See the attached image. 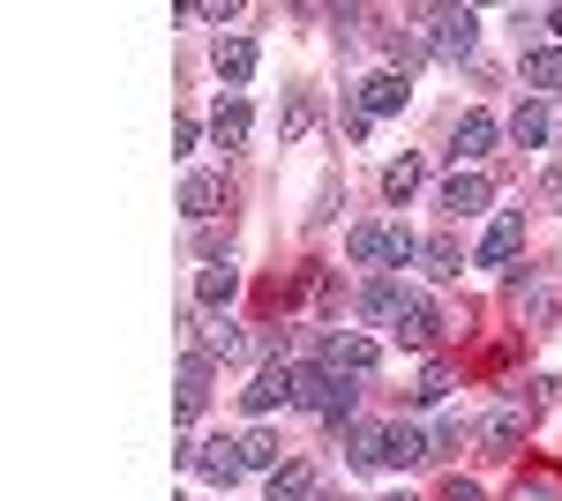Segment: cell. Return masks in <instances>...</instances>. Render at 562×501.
I'll list each match as a JSON object with an SVG mask.
<instances>
[{
    "mask_svg": "<svg viewBox=\"0 0 562 501\" xmlns=\"http://www.w3.org/2000/svg\"><path fill=\"white\" fill-rule=\"evenodd\" d=\"M487 195H495V180H487V172H450V180H442V209H450V217L487 209Z\"/></svg>",
    "mask_w": 562,
    "mask_h": 501,
    "instance_id": "cell-15",
    "label": "cell"
},
{
    "mask_svg": "<svg viewBox=\"0 0 562 501\" xmlns=\"http://www.w3.org/2000/svg\"><path fill=\"white\" fill-rule=\"evenodd\" d=\"M518 76H525V90H562V53L555 45H525Z\"/></svg>",
    "mask_w": 562,
    "mask_h": 501,
    "instance_id": "cell-21",
    "label": "cell"
},
{
    "mask_svg": "<svg viewBox=\"0 0 562 501\" xmlns=\"http://www.w3.org/2000/svg\"><path fill=\"white\" fill-rule=\"evenodd\" d=\"M397 307H405V293H397L390 277H368V285H360V315H368V322H397Z\"/></svg>",
    "mask_w": 562,
    "mask_h": 501,
    "instance_id": "cell-24",
    "label": "cell"
},
{
    "mask_svg": "<svg viewBox=\"0 0 562 501\" xmlns=\"http://www.w3.org/2000/svg\"><path fill=\"white\" fill-rule=\"evenodd\" d=\"M435 501H487V494H480L473 479H442V494H435Z\"/></svg>",
    "mask_w": 562,
    "mask_h": 501,
    "instance_id": "cell-34",
    "label": "cell"
},
{
    "mask_svg": "<svg viewBox=\"0 0 562 501\" xmlns=\"http://www.w3.org/2000/svg\"><path fill=\"white\" fill-rule=\"evenodd\" d=\"M420 262H428V277H442V285H450V277H465V248H458L450 232L420 240Z\"/></svg>",
    "mask_w": 562,
    "mask_h": 501,
    "instance_id": "cell-22",
    "label": "cell"
},
{
    "mask_svg": "<svg viewBox=\"0 0 562 501\" xmlns=\"http://www.w3.org/2000/svg\"><path fill=\"white\" fill-rule=\"evenodd\" d=\"M540 203H548V209H562V166L548 172V180H540Z\"/></svg>",
    "mask_w": 562,
    "mask_h": 501,
    "instance_id": "cell-35",
    "label": "cell"
},
{
    "mask_svg": "<svg viewBox=\"0 0 562 501\" xmlns=\"http://www.w3.org/2000/svg\"><path fill=\"white\" fill-rule=\"evenodd\" d=\"M383 501H413V494H383Z\"/></svg>",
    "mask_w": 562,
    "mask_h": 501,
    "instance_id": "cell-37",
    "label": "cell"
},
{
    "mask_svg": "<svg viewBox=\"0 0 562 501\" xmlns=\"http://www.w3.org/2000/svg\"><path fill=\"white\" fill-rule=\"evenodd\" d=\"M375 360H383V352H375L360 330H330V337H323V367H338V375L368 382V375H375Z\"/></svg>",
    "mask_w": 562,
    "mask_h": 501,
    "instance_id": "cell-10",
    "label": "cell"
},
{
    "mask_svg": "<svg viewBox=\"0 0 562 501\" xmlns=\"http://www.w3.org/2000/svg\"><path fill=\"white\" fill-rule=\"evenodd\" d=\"M240 8L233 0H203V8H180V23H233Z\"/></svg>",
    "mask_w": 562,
    "mask_h": 501,
    "instance_id": "cell-32",
    "label": "cell"
},
{
    "mask_svg": "<svg viewBox=\"0 0 562 501\" xmlns=\"http://www.w3.org/2000/svg\"><path fill=\"white\" fill-rule=\"evenodd\" d=\"M420 172H428V166H420L413 150L390 158V166H383V195H390V203H413V195H420Z\"/></svg>",
    "mask_w": 562,
    "mask_h": 501,
    "instance_id": "cell-23",
    "label": "cell"
},
{
    "mask_svg": "<svg viewBox=\"0 0 562 501\" xmlns=\"http://www.w3.org/2000/svg\"><path fill=\"white\" fill-rule=\"evenodd\" d=\"M450 360H428V375H420V389H413V405H442V397H450Z\"/></svg>",
    "mask_w": 562,
    "mask_h": 501,
    "instance_id": "cell-31",
    "label": "cell"
},
{
    "mask_svg": "<svg viewBox=\"0 0 562 501\" xmlns=\"http://www.w3.org/2000/svg\"><path fill=\"white\" fill-rule=\"evenodd\" d=\"M233 449H240V464H248V471H278V442H270L262 426H248V434H233Z\"/></svg>",
    "mask_w": 562,
    "mask_h": 501,
    "instance_id": "cell-27",
    "label": "cell"
},
{
    "mask_svg": "<svg viewBox=\"0 0 562 501\" xmlns=\"http://www.w3.org/2000/svg\"><path fill=\"white\" fill-rule=\"evenodd\" d=\"M548 135H555V121H548V105H540V98H525L518 113H510V143H518V150H540Z\"/></svg>",
    "mask_w": 562,
    "mask_h": 501,
    "instance_id": "cell-19",
    "label": "cell"
},
{
    "mask_svg": "<svg viewBox=\"0 0 562 501\" xmlns=\"http://www.w3.org/2000/svg\"><path fill=\"white\" fill-rule=\"evenodd\" d=\"M405 98H413V76H405V68H375V76H360V83H352V105H360L368 121L405 113Z\"/></svg>",
    "mask_w": 562,
    "mask_h": 501,
    "instance_id": "cell-5",
    "label": "cell"
},
{
    "mask_svg": "<svg viewBox=\"0 0 562 501\" xmlns=\"http://www.w3.org/2000/svg\"><path fill=\"white\" fill-rule=\"evenodd\" d=\"M383 434H390V426H352V434H346V464L375 471V464H383Z\"/></svg>",
    "mask_w": 562,
    "mask_h": 501,
    "instance_id": "cell-25",
    "label": "cell"
},
{
    "mask_svg": "<svg viewBox=\"0 0 562 501\" xmlns=\"http://www.w3.org/2000/svg\"><path fill=\"white\" fill-rule=\"evenodd\" d=\"M203 352H211V360H248L256 344H248V330H240V322H217V330H211V344H203Z\"/></svg>",
    "mask_w": 562,
    "mask_h": 501,
    "instance_id": "cell-29",
    "label": "cell"
},
{
    "mask_svg": "<svg viewBox=\"0 0 562 501\" xmlns=\"http://www.w3.org/2000/svg\"><path fill=\"white\" fill-rule=\"evenodd\" d=\"M307 121H315V105H307V90H285V105H278V135L293 143V135H307Z\"/></svg>",
    "mask_w": 562,
    "mask_h": 501,
    "instance_id": "cell-30",
    "label": "cell"
},
{
    "mask_svg": "<svg viewBox=\"0 0 562 501\" xmlns=\"http://www.w3.org/2000/svg\"><path fill=\"white\" fill-rule=\"evenodd\" d=\"M390 337H397L405 352H435V337H442V315H435V307H428L420 293H405V307H397Z\"/></svg>",
    "mask_w": 562,
    "mask_h": 501,
    "instance_id": "cell-9",
    "label": "cell"
},
{
    "mask_svg": "<svg viewBox=\"0 0 562 501\" xmlns=\"http://www.w3.org/2000/svg\"><path fill=\"white\" fill-rule=\"evenodd\" d=\"M211 60H217V83H225V90H240L248 76H256V38H240V31H225V38L211 45Z\"/></svg>",
    "mask_w": 562,
    "mask_h": 501,
    "instance_id": "cell-13",
    "label": "cell"
},
{
    "mask_svg": "<svg viewBox=\"0 0 562 501\" xmlns=\"http://www.w3.org/2000/svg\"><path fill=\"white\" fill-rule=\"evenodd\" d=\"M211 352H195V344H188V360H180V419H195L203 412V405H211Z\"/></svg>",
    "mask_w": 562,
    "mask_h": 501,
    "instance_id": "cell-14",
    "label": "cell"
},
{
    "mask_svg": "<svg viewBox=\"0 0 562 501\" xmlns=\"http://www.w3.org/2000/svg\"><path fill=\"white\" fill-rule=\"evenodd\" d=\"M510 307H518L525 330H555V315H562V285L548 277V270H525L518 285H510Z\"/></svg>",
    "mask_w": 562,
    "mask_h": 501,
    "instance_id": "cell-3",
    "label": "cell"
},
{
    "mask_svg": "<svg viewBox=\"0 0 562 501\" xmlns=\"http://www.w3.org/2000/svg\"><path fill=\"white\" fill-rule=\"evenodd\" d=\"M428 457H435V434H428V426L390 419V434H383V464H390V471H413V464H428Z\"/></svg>",
    "mask_w": 562,
    "mask_h": 501,
    "instance_id": "cell-11",
    "label": "cell"
},
{
    "mask_svg": "<svg viewBox=\"0 0 562 501\" xmlns=\"http://www.w3.org/2000/svg\"><path fill=\"white\" fill-rule=\"evenodd\" d=\"M495 113H458V127H450V158H458V172H473L487 150H495Z\"/></svg>",
    "mask_w": 562,
    "mask_h": 501,
    "instance_id": "cell-8",
    "label": "cell"
},
{
    "mask_svg": "<svg viewBox=\"0 0 562 501\" xmlns=\"http://www.w3.org/2000/svg\"><path fill=\"white\" fill-rule=\"evenodd\" d=\"M315 494V471H307V464H278V471H270V501H307Z\"/></svg>",
    "mask_w": 562,
    "mask_h": 501,
    "instance_id": "cell-26",
    "label": "cell"
},
{
    "mask_svg": "<svg viewBox=\"0 0 562 501\" xmlns=\"http://www.w3.org/2000/svg\"><path fill=\"white\" fill-rule=\"evenodd\" d=\"M233 293H240V270H233V262H211V270L195 277V307H203V315H225Z\"/></svg>",
    "mask_w": 562,
    "mask_h": 501,
    "instance_id": "cell-16",
    "label": "cell"
},
{
    "mask_svg": "<svg viewBox=\"0 0 562 501\" xmlns=\"http://www.w3.org/2000/svg\"><path fill=\"white\" fill-rule=\"evenodd\" d=\"M510 501H562V464H525L510 479Z\"/></svg>",
    "mask_w": 562,
    "mask_h": 501,
    "instance_id": "cell-17",
    "label": "cell"
},
{
    "mask_svg": "<svg viewBox=\"0 0 562 501\" xmlns=\"http://www.w3.org/2000/svg\"><path fill=\"white\" fill-rule=\"evenodd\" d=\"M420 23H435V53L442 60H473V45H480V15L473 8H420Z\"/></svg>",
    "mask_w": 562,
    "mask_h": 501,
    "instance_id": "cell-4",
    "label": "cell"
},
{
    "mask_svg": "<svg viewBox=\"0 0 562 501\" xmlns=\"http://www.w3.org/2000/svg\"><path fill=\"white\" fill-rule=\"evenodd\" d=\"M525 254V209H503L495 225H487V240L473 248V270H503V262H518Z\"/></svg>",
    "mask_w": 562,
    "mask_h": 501,
    "instance_id": "cell-7",
    "label": "cell"
},
{
    "mask_svg": "<svg viewBox=\"0 0 562 501\" xmlns=\"http://www.w3.org/2000/svg\"><path fill=\"white\" fill-rule=\"evenodd\" d=\"M180 209H188L195 225H217V209H225V172H188V180H180Z\"/></svg>",
    "mask_w": 562,
    "mask_h": 501,
    "instance_id": "cell-12",
    "label": "cell"
},
{
    "mask_svg": "<svg viewBox=\"0 0 562 501\" xmlns=\"http://www.w3.org/2000/svg\"><path fill=\"white\" fill-rule=\"evenodd\" d=\"M480 442V419H465V412H450L442 426H435V457H450V449H473Z\"/></svg>",
    "mask_w": 562,
    "mask_h": 501,
    "instance_id": "cell-28",
    "label": "cell"
},
{
    "mask_svg": "<svg viewBox=\"0 0 562 501\" xmlns=\"http://www.w3.org/2000/svg\"><path fill=\"white\" fill-rule=\"evenodd\" d=\"M548 38H562V8H548Z\"/></svg>",
    "mask_w": 562,
    "mask_h": 501,
    "instance_id": "cell-36",
    "label": "cell"
},
{
    "mask_svg": "<svg viewBox=\"0 0 562 501\" xmlns=\"http://www.w3.org/2000/svg\"><path fill=\"white\" fill-rule=\"evenodd\" d=\"M240 405H248V419H270L278 405H301V375H293V367H262V375L240 389Z\"/></svg>",
    "mask_w": 562,
    "mask_h": 501,
    "instance_id": "cell-6",
    "label": "cell"
},
{
    "mask_svg": "<svg viewBox=\"0 0 562 501\" xmlns=\"http://www.w3.org/2000/svg\"><path fill=\"white\" fill-rule=\"evenodd\" d=\"M195 248L225 262V248H233V225H195Z\"/></svg>",
    "mask_w": 562,
    "mask_h": 501,
    "instance_id": "cell-33",
    "label": "cell"
},
{
    "mask_svg": "<svg viewBox=\"0 0 562 501\" xmlns=\"http://www.w3.org/2000/svg\"><path fill=\"white\" fill-rule=\"evenodd\" d=\"M195 471H203L211 487H233V479H248V464H240V449H233V442H203Z\"/></svg>",
    "mask_w": 562,
    "mask_h": 501,
    "instance_id": "cell-20",
    "label": "cell"
},
{
    "mask_svg": "<svg viewBox=\"0 0 562 501\" xmlns=\"http://www.w3.org/2000/svg\"><path fill=\"white\" fill-rule=\"evenodd\" d=\"M211 143H217V150H240V143H248V98H217Z\"/></svg>",
    "mask_w": 562,
    "mask_h": 501,
    "instance_id": "cell-18",
    "label": "cell"
},
{
    "mask_svg": "<svg viewBox=\"0 0 562 501\" xmlns=\"http://www.w3.org/2000/svg\"><path fill=\"white\" fill-rule=\"evenodd\" d=\"M360 389H368L360 375H338V367H307V375H301V412H315L323 426H346V419L360 412Z\"/></svg>",
    "mask_w": 562,
    "mask_h": 501,
    "instance_id": "cell-1",
    "label": "cell"
},
{
    "mask_svg": "<svg viewBox=\"0 0 562 501\" xmlns=\"http://www.w3.org/2000/svg\"><path fill=\"white\" fill-rule=\"evenodd\" d=\"M346 254L360 270H405V262H420V240H413L405 225H352Z\"/></svg>",
    "mask_w": 562,
    "mask_h": 501,
    "instance_id": "cell-2",
    "label": "cell"
}]
</instances>
